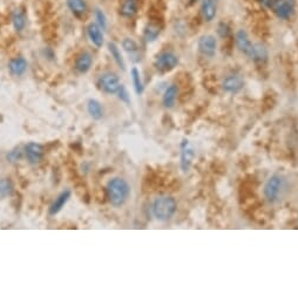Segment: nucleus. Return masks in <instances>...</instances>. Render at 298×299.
Returning a JSON list of instances; mask_svg holds the SVG:
<instances>
[{
    "instance_id": "obj_2",
    "label": "nucleus",
    "mask_w": 298,
    "mask_h": 299,
    "mask_svg": "<svg viewBox=\"0 0 298 299\" xmlns=\"http://www.w3.org/2000/svg\"><path fill=\"white\" fill-rule=\"evenodd\" d=\"M178 209V203L172 196H161L156 198L153 204V214L159 221L170 220Z\"/></svg>"
},
{
    "instance_id": "obj_3",
    "label": "nucleus",
    "mask_w": 298,
    "mask_h": 299,
    "mask_svg": "<svg viewBox=\"0 0 298 299\" xmlns=\"http://www.w3.org/2000/svg\"><path fill=\"white\" fill-rule=\"evenodd\" d=\"M283 188V180L278 175H274L268 180L264 187V196L269 202H275L278 200Z\"/></svg>"
},
{
    "instance_id": "obj_12",
    "label": "nucleus",
    "mask_w": 298,
    "mask_h": 299,
    "mask_svg": "<svg viewBox=\"0 0 298 299\" xmlns=\"http://www.w3.org/2000/svg\"><path fill=\"white\" fill-rule=\"evenodd\" d=\"M92 65H93V56L88 52H82L75 60V70L80 74L87 73L91 70Z\"/></svg>"
},
{
    "instance_id": "obj_4",
    "label": "nucleus",
    "mask_w": 298,
    "mask_h": 299,
    "mask_svg": "<svg viewBox=\"0 0 298 299\" xmlns=\"http://www.w3.org/2000/svg\"><path fill=\"white\" fill-rule=\"evenodd\" d=\"M155 67L161 72H169L179 65V57L172 52H162L155 59Z\"/></svg>"
},
{
    "instance_id": "obj_24",
    "label": "nucleus",
    "mask_w": 298,
    "mask_h": 299,
    "mask_svg": "<svg viewBox=\"0 0 298 299\" xmlns=\"http://www.w3.org/2000/svg\"><path fill=\"white\" fill-rule=\"evenodd\" d=\"M132 80H133V85H134L135 92H137L139 95H140V94H142L144 86H143L142 79H141L140 71H139L137 67H134L132 70Z\"/></svg>"
},
{
    "instance_id": "obj_25",
    "label": "nucleus",
    "mask_w": 298,
    "mask_h": 299,
    "mask_svg": "<svg viewBox=\"0 0 298 299\" xmlns=\"http://www.w3.org/2000/svg\"><path fill=\"white\" fill-rule=\"evenodd\" d=\"M267 56H268V52L264 46H262L261 44L254 45L253 54H251L250 56L251 59L256 60V61H264V60H267Z\"/></svg>"
},
{
    "instance_id": "obj_29",
    "label": "nucleus",
    "mask_w": 298,
    "mask_h": 299,
    "mask_svg": "<svg viewBox=\"0 0 298 299\" xmlns=\"http://www.w3.org/2000/svg\"><path fill=\"white\" fill-rule=\"evenodd\" d=\"M118 93L120 94V99L122 100V101L127 102V103L129 102V96H128V93H127L126 88H124L123 86H121V88L119 89V92H118Z\"/></svg>"
},
{
    "instance_id": "obj_22",
    "label": "nucleus",
    "mask_w": 298,
    "mask_h": 299,
    "mask_svg": "<svg viewBox=\"0 0 298 299\" xmlns=\"http://www.w3.org/2000/svg\"><path fill=\"white\" fill-rule=\"evenodd\" d=\"M87 111L89 115L93 117L94 120H100L103 116V108L101 106V103L97 100L91 99L87 103Z\"/></svg>"
},
{
    "instance_id": "obj_10",
    "label": "nucleus",
    "mask_w": 298,
    "mask_h": 299,
    "mask_svg": "<svg viewBox=\"0 0 298 299\" xmlns=\"http://www.w3.org/2000/svg\"><path fill=\"white\" fill-rule=\"evenodd\" d=\"M201 14L204 21H213L218 14V0H203L201 5Z\"/></svg>"
},
{
    "instance_id": "obj_5",
    "label": "nucleus",
    "mask_w": 298,
    "mask_h": 299,
    "mask_svg": "<svg viewBox=\"0 0 298 299\" xmlns=\"http://www.w3.org/2000/svg\"><path fill=\"white\" fill-rule=\"evenodd\" d=\"M99 86L101 91H103L107 94H115L118 93L119 89L121 88L120 80L119 76L114 73H105L100 76Z\"/></svg>"
},
{
    "instance_id": "obj_13",
    "label": "nucleus",
    "mask_w": 298,
    "mask_h": 299,
    "mask_svg": "<svg viewBox=\"0 0 298 299\" xmlns=\"http://www.w3.org/2000/svg\"><path fill=\"white\" fill-rule=\"evenodd\" d=\"M244 86V81L239 75H229L224 79L223 81V88L224 91L229 92V93H237L239 92Z\"/></svg>"
},
{
    "instance_id": "obj_15",
    "label": "nucleus",
    "mask_w": 298,
    "mask_h": 299,
    "mask_svg": "<svg viewBox=\"0 0 298 299\" xmlns=\"http://www.w3.org/2000/svg\"><path fill=\"white\" fill-rule=\"evenodd\" d=\"M139 11V0H122L120 5V14L124 18H133Z\"/></svg>"
},
{
    "instance_id": "obj_26",
    "label": "nucleus",
    "mask_w": 298,
    "mask_h": 299,
    "mask_svg": "<svg viewBox=\"0 0 298 299\" xmlns=\"http://www.w3.org/2000/svg\"><path fill=\"white\" fill-rule=\"evenodd\" d=\"M13 192V185L8 178L0 180V198L11 196Z\"/></svg>"
},
{
    "instance_id": "obj_19",
    "label": "nucleus",
    "mask_w": 298,
    "mask_h": 299,
    "mask_svg": "<svg viewBox=\"0 0 298 299\" xmlns=\"http://www.w3.org/2000/svg\"><path fill=\"white\" fill-rule=\"evenodd\" d=\"M12 24L17 32H21L26 26V12L21 7L16 8L12 13Z\"/></svg>"
},
{
    "instance_id": "obj_8",
    "label": "nucleus",
    "mask_w": 298,
    "mask_h": 299,
    "mask_svg": "<svg viewBox=\"0 0 298 299\" xmlns=\"http://www.w3.org/2000/svg\"><path fill=\"white\" fill-rule=\"evenodd\" d=\"M295 0H278L276 6L274 7L275 13L279 19H289L294 14Z\"/></svg>"
},
{
    "instance_id": "obj_28",
    "label": "nucleus",
    "mask_w": 298,
    "mask_h": 299,
    "mask_svg": "<svg viewBox=\"0 0 298 299\" xmlns=\"http://www.w3.org/2000/svg\"><path fill=\"white\" fill-rule=\"evenodd\" d=\"M95 19H97V24L102 28V31L107 30V18L106 14L100 10V8H95Z\"/></svg>"
},
{
    "instance_id": "obj_17",
    "label": "nucleus",
    "mask_w": 298,
    "mask_h": 299,
    "mask_svg": "<svg viewBox=\"0 0 298 299\" xmlns=\"http://www.w3.org/2000/svg\"><path fill=\"white\" fill-rule=\"evenodd\" d=\"M69 198H71V191L69 190L62 191L61 194H60L59 196L56 198V201H54L53 204L51 206L50 215L53 216V215H57L58 212L61 211V209L66 206V203L68 202Z\"/></svg>"
},
{
    "instance_id": "obj_31",
    "label": "nucleus",
    "mask_w": 298,
    "mask_h": 299,
    "mask_svg": "<svg viewBox=\"0 0 298 299\" xmlns=\"http://www.w3.org/2000/svg\"><path fill=\"white\" fill-rule=\"evenodd\" d=\"M262 4L264 5L265 7L268 8H274L275 6H276V4L278 2V0H261Z\"/></svg>"
},
{
    "instance_id": "obj_30",
    "label": "nucleus",
    "mask_w": 298,
    "mask_h": 299,
    "mask_svg": "<svg viewBox=\"0 0 298 299\" xmlns=\"http://www.w3.org/2000/svg\"><path fill=\"white\" fill-rule=\"evenodd\" d=\"M219 33L221 37H227L228 33H229V30H228V26L225 24H221L219 26Z\"/></svg>"
},
{
    "instance_id": "obj_7",
    "label": "nucleus",
    "mask_w": 298,
    "mask_h": 299,
    "mask_svg": "<svg viewBox=\"0 0 298 299\" xmlns=\"http://www.w3.org/2000/svg\"><path fill=\"white\" fill-rule=\"evenodd\" d=\"M26 159L31 165H37L41 162L44 157V147L37 142H30L25 147Z\"/></svg>"
},
{
    "instance_id": "obj_23",
    "label": "nucleus",
    "mask_w": 298,
    "mask_h": 299,
    "mask_svg": "<svg viewBox=\"0 0 298 299\" xmlns=\"http://www.w3.org/2000/svg\"><path fill=\"white\" fill-rule=\"evenodd\" d=\"M108 50H109V53L112 54V57H113V59H114V61L119 65V67L122 68L123 71L126 70V64H124V60H123V57H122V54H121V52H120V50H119L118 46L115 45L114 42H109V44H108Z\"/></svg>"
},
{
    "instance_id": "obj_20",
    "label": "nucleus",
    "mask_w": 298,
    "mask_h": 299,
    "mask_svg": "<svg viewBox=\"0 0 298 299\" xmlns=\"http://www.w3.org/2000/svg\"><path fill=\"white\" fill-rule=\"evenodd\" d=\"M67 6L72 13L77 17L83 16L87 12V2L85 0H67Z\"/></svg>"
},
{
    "instance_id": "obj_1",
    "label": "nucleus",
    "mask_w": 298,
    "mask_h": 299,
    "mask_svg": "<svg viewBox=\"0 0 298 299\" xmlns=\"http://www.w3.org/2000/svg\"><path fill=\"white\" fill-rule=\"evenodd\" d=\"M107 198L113 206H121L128 200L131 194L129 185L121 177H114L108 182L106 188Z\"/></svg>"
},
{
    "instance_id": "obj_6",
    "label": "nucleus",
    "mask_w": 298,
    "mask_h": 299,
    "mask_svg": "<svg viewBox=\"0 0 298 299\" xmlns=\"http://www.w3.org/2000/svg\"><path fill=\"white\" fill-rule=\"evenodd\" d=\"M199 50L205 56H214L218 50V40L211 34L202 36L199 40Z\"/></svg>"
},
{
    "instance_id": "obj_27",
    "label": "nucleus",
    "mask_w": 298,
    "mask_h": 299,
    "mask_svg": "<svg viewBox=\"0 0 298 299\" xmlns=\"http://www.w3.org/2000/svg\"><path fill=\"white\" fill-rule=\"evenodd\" d=\"M122 47L124 48V51L131 54V56H135V54L139 53V45L137 44L135 40L131 38H126L123 40Z\"/></svg>"
},
{
    "instance_id": "obj_21",
    "label": "nucleus",
    "mask_w": 298,
    "mask_h": 299,
    "mask_svg": "<svg viewBox=\"0 0 298 299\" xmlns=\"http://www.w3.org/2000/svg\"><path fill=\"white\" fill-rule=\"evenodd\" d=\"M178 93H179V89L176 85H170L169 87L166 89V92H164V94H163V103L166 107L170 108L174 106L176 97H178Z\"/></svg>"
},
{
    "instance_id": "obj_14",
    "label": "nucleus",
    "mask_w": 298,
    "mask_h": 299,
    "mask_svg": "<svg viewBox=\"0 0 298 299\" xmlns=\"http://www.w3.org/2000/svg\"><path fill=\"white\" fill-rule=\"evenodd\" d=\"M8 70L10 73L14 76H21L27 71V61L22 56L14 57L8 64Z\"/></svg>"
},
{
    "instance_id": "obj_16",
    "label": "nucleus",
    "mask_w": 298,
    "mask_h": 299,
    "mask_svg": "<svg viewBox=\"0 0 298 299\" xmlns=\"http://www.w3.org/2000/svg\"><path fill=\"white\" fill-rule=\"evenodd\" d=\"M195 153H194L193 148L188 146V141H184L183 146H182V154H181V168L183 171H187L192 165Z\"/></svg>"
},
{
    "instance_id": "obj_11",
    "label": "nucleus",
    "mask_w": 298,
    "mask_h": 299,
    "mask_svg": "<svg viewBox=\"0 0 298 299\" xmlns=\"http://www.w3.org/2000/svg\"><path fill=\"white\" fill-rule=\"evenodd\" d=\"M87 36L95 47H102L103 41H105V37H103L102 28H101L99 25L94 24V22L89 24L87 27Z\"/></svg>"
},
{
    "instance_id": "obj_9",
    "label": "nucleus",
    "mask_w": 298,
    "mask_h": 299,
    "mask_svg": "<svg viewBox=\"0 0 298 299\" xmlns=\"http://www.w3.org/2000/svg\"><path fill=\"white\" fill-rule=\"evenodd\" d=\"M236 45L242 53L247 54L248 56H251L254 50V44L251 42V40L245 31L239 30L238 32L236 33Z\"/></svg>"
},
{
    "instance_id": "obj_18",
    "label": "nucleus",
    "mask_w": 298,
    "mask_h": 299,
    "mask_svg": "<svg viewBox=\"0 0 298 299\" xmlns=\"http://www.w3.org/2000/svg\"><path fill=\"white\" fill-rule=\"evenodd\" d=\"M161 33V26L156 22H148L143 30V38L146 41L153 42Z\"/></svg>"
}]
</instances>
